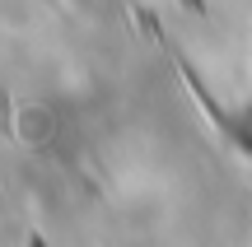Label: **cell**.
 <instances>
[{
	"instance_id": "6da1fadb",
	"label": "cell",
	"mask_w": 252,
	"mask_h": 247,
	"mask_svg": "<svg viewBox=\"0 0 252 247\" xmlns=\"http://www.w3.org/2000/svg\"><path fill=\"white\" fill-rule=\"evenodd\" d=\"M229 136H234V140H238V145H243V149H248V154H252V103H248V108H243V112H238V117H234V121H229Z\"/></svg>"
}]
</instances>
